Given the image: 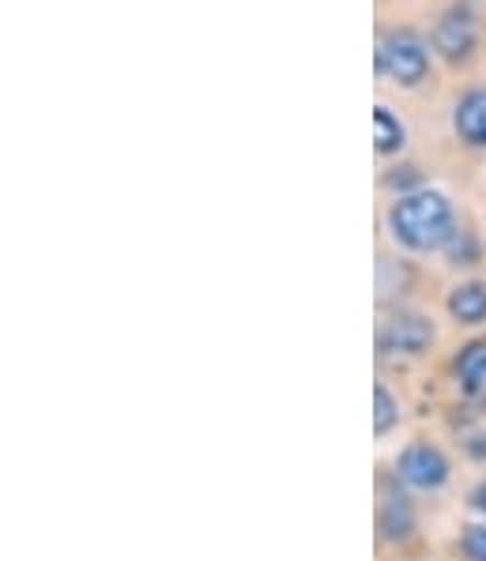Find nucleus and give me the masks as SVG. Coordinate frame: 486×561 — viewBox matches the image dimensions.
<instances>
[{
	"label": "nucleus",
	"instance_id": "obj_1",
	"mask_svg": "<svg viewBox=\"0 0 486 561\" xmlns=\"http://www.w3.org/2000/svg\"><path fill=\"white\" fill-rule=\"evenodd\" d=\"M385 222L393 241L407 253H438L460 230L453 201L438 188H415L407 196H396Z\"/></svg>",
	"mask_w": 486,
	"mask_h": 561
},
{
	"label": "nucleus",
	"instance_id": "obj_2",
	"mask_svg": "<svg viewBox=\"0 0 486 561\" xmlns=\"http://www.w3.org/2000/svg\"><path fill=\"white\" fill-rule=\"evenodd\" d=\"M393 479L404 482L407 490H419V494H438L453 479V463H449L445 448L427 442V437H415L407 442L393 460Z\"/></svg>",
	"mask_w": 486,
	"mask_h": 561
},
{
	"label": "nucleus",
	"instance_id": "obj_3",
	"mask_svg": "<svg viewBox=\"0 0 486 561\" xmlns=\"http://www.w3.org/2000/svg\"><path fill=\"white\" fill-rule=\"evenodd\" d=\"M377 72L404 88H419L430 72V49L415 31H388L377 42Z\"/></svg>",
	"mask_w": 486,
	"mask_h": 561
},
{
	"label": "nucleus",
	"instance_id": "obj_4",
	"mask_svg": "<svg viewBox=\"0 0 486 561\" xmlns=\"http://www.w3.org/2000/svg\"><path fill=\"white\" fill-rule=\"evenodd\" d=\"M433 340H438L433 321L427 313H411V309H400L377 328L381 358H422L433 347Z\"/></svg>",
	"mask_w": 486,
	"mask_h": 561
},
{
	"label": "nucleus",
	"instance_id": "obj_5",
	"mask_svg": "<svg viewBox=\"0 0 486 561\" xmlns=\"http://www.w3.org/2000/svg\"><path fill=\"white\" fill-rule=\"evenodd\" d=\"M419 531V513H415L411 497H407L404 482H381V497H377V539L400 547L411 535Z\"/></svg>",
	"mask_w": 486,
	"mask_h": 561
},
{
	"label": "nucleus",
	"instance_id": "obj_6",
	"mask_svg": "<svg viewBox=\"0 0 486 561\" xmlns=\"http://www.w3.org/2000/svg\"><path fill=\"white\" fill-rule=\"evenodd\" d=\"M433 49H438L441 57L449 60H464L467 54L475 49V15L472 8L456 4L449 8L445 15L438 20V27H433Z\"/></svg>",
	"mask_w": 486,
	"mask_h": 561
},
{
	"label": "nucleus",
	"instance_id": "obj_7",
	"mask_svg": "<svg viewBox=\"0 0 486 561\" xmlns=\"http://www.w3.org/2000/svg\"><path fill=\"white\" fill-rule=\"evenodd\" d=\"M453 128L467 148H486V88H472L456 102Z\"/></svg>",
	"mask_w": 486,
	"mask_h": 561
},
{
	"label": "nucleus",
	"instance_id": "obj_8",
	"mask_svg": "<svg viewBox=\"0 0 486 561\" xmlns=\"http://www.w3.org/2000/svg\"><path fill=\"white\" fill-rule=\"evenodd\" d=\"M445 309L449 317L460 324V328H479L486 324V283L483 279H467V283H456L445 298Z\"/></svg>",
	"mask_w": 486,
	"mask_h": 561
},
{
	"label": "nucleus",
	"instance_id": "obj_9",
	"mask_svg": "<svg viewBox=\"0 0 486 561\" xmlns=\"http://www.w3.org/2000/svg\"><path fill=\"white\" fill-rule=\"evenodd\" d=\"M453 385L464 396L486 392V340H467L453 358Z\"/></svg>",
	"mask_w": 486,
	"mask_h": 561
},
{
	"label": "nucleus",
	"instance_id": "obj_10",
	"mask_svg": "<svg viewBox=\"0 0 486 561\" xmlns=\"http://www.w3.org/2000/svg\"><path fill=\"white\" fill-rule=\"evenodd\" d=\"M404 144H407L404 121L388 106L373 110V148H377V154H396V151H404Z\"/></svg>",
	"mask_w": 486,
	"mask_h": 561
},
{
	"label": "nucleus",
	"instance_id": "obj_11",
	"mask_svg": "<svg viewBox=\"0 0 486 561\" xmlns=\"http://www.w3.org/2000/svg\"><path fill=\"white\" fill-rule=\"evenodd\" d=\"M400 419H404V408H400V400L388 392V385L373 388V434L388 437L396 426H400Z\"/></svg>",
	"mask_w": 486,
	"mask_h": 561
},
{
	"label": "nucleus",
	"instance_id": "obj_12",
	"mask_svg": "<svg viewBox=\"0 0 486 561\" xmlns=\"http://www.w3.org/2000/svg\"><path fill=\"white\" fill-rule=\"evenodd\" d=\"M460 554L464 561H486V520H475L460 531Z\"/></svg>",
	"mask_w": 486,
	"mask_h": 561
},
{
	"label": "nucleus",
	"instance_id": "obj_13",
	"mask_svg": "<svg viewBox=\"0 0 486 561\" xmlns=\"http://www.w3.org/2000/svg\"><path fill=\"white\" fill-rule=\"evenodd\" d=\"M445 253L453 256V261H449V264H475V261H479V245H475L472 230L460 227L456 234H453V241H449V245H445Z\"/></svg>",
	"mask_w": 486,
	"mask_h": 561
},
{
	"label": "nucleus",
	"instance_id": "obj_14",
	"mask_svg": "<svg viewBox=\"0 0 486 561\" xmlns=\"http://www.w3.org/2000/svg\"><path fill=\"white\" fill-rule=\"evenodd\" d=\"M467 505H472V513L479 516V520H486V479H479L472 486V494H467Z\"/></svg>",
	"mask_w": 486,
	"mask_h": 561
}]
</instances>
